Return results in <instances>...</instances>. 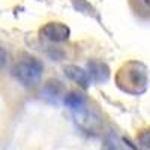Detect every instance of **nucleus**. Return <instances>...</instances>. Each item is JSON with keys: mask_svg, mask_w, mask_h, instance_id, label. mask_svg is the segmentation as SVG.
Listing matches in <instances>:
<instances>
[{"mask_svg": "<svg viewBox=\"0 0 150 150\" xmlns=\"http://www.w3.org/2000/svg\"><path fill=\"white\" fill-rule=\"evenodd\" d=\"M138 141L143 147L146 149H150V129L147 131H143L140 135H138Z\"/></svg>", "mask_w": 150, "mask_h": 150, "instance_id": "nucleus-7", "label": "nucleus"}, {"mask_svg": "<svg viewBox=\"0 0 150 150\" xmlns=\"http://www.w3.org/2000/svg\"><path fill=\"white\" fill-rule=\"evenodd\" d=\"M65 74H66V77L71 81L80 84L81 87H87V86H89V83H90V80H92L89 71H84V69L75 66V65L66 66L65 68Z\"/></svg>", "mask_w": 150, "mask_h": 150, "instance_id": "nucleus-4", "label": "nucleus"}, {"mask_svg": "<svg viewBox=\"0 0 150 150\" xmlns=\"http://www.w3.org/2000/svg\"><path fill=\"white\" fill-rule=\"evenodd\" d=\"M42 63L38 59L32 56H23L20 60H17L12 66V75L14 78L26 87H33L39 83L42 77Z\"/></svg>", "mask_w": 150, "mask_h": 150, "instance_id": "nucleus-2", "label": "nucleus"}, {"mask_svg": "<svg viewBox=\"0 0 150 150\" xmlns=\"http://www.w3.org/2000/svg\"><path fill=\"white\" fill-rule=\"evenodd\" d=\"M89 74H90V78L98 81V83H104L108 80V75H110V69L105 63L102 62H90L89 63Z\"/></svg>", "mask_w": 150, "mask_h": 150, "instance_id": "nucleus-5", "label": "nucleus"}, {"mask_svg": "<svg viewBox=\"0 0 150 150\" xmlns=\"http://www.w3.org/2000/svg\"><path fill=\"white\" fill-rule=\"evenodd\" d=\"M65 104L71 108V111L75 112V111H80V110H83L86 107V99H84V96L81 93L72 92V93H69L65 98Z\"/></svg>", "mask_w": 150, "mask_h": 150, "instance_id": "nucleus-6", "label": "nucleus"}, {"mask_svg": "<svg viewBox=\"0 0 150 150\" xmlns=\"http://www.w3.org/2000/svg\"><path fill=\"white\" fill-rule=\"evenodd\" d=\"M41 35L44 39L51 42H62L69 38V27L62 23H48L42 27Z\"/></svg>", "mask_w": 150, "mask_h": 150, "instance_id": "nucleus-3", "label": "nucleus"}, {"mask_svg": "<svg viewBox=\"0 0 150 150\" xmlns=\"http://www.w3.org/2000/svg\"><path fill=\"white\" fill-rule=\"evenodd\" d=\"M117 86L129 95H141L147 87L146 68L138 62H129L117 74Z\"/></svg>", "mask_w": 150, "mask_h": 150, "instance_id": "nucleus-1", "label": "nucleus"}]
</instances>
